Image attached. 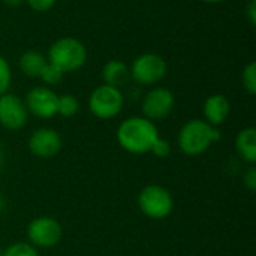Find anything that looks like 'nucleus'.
Instances as JSON below:
<instances>
[{
    "label": "nucleus",
    "instance_id": "f257e3e1",
    "mask_svg": "<svg viewBox=\"0 0 256 256\" xmlns=\"http://www.w3.org/2000/svg\"><path fill=\"white\" fill-rule=\"evenodd\" d=\"M159 130L154 122L146 117H129L117 128L118 146L130 154H147L159 138Z\"/></svg>",
    "mask_w": 256,
    "mask_h": 256
},
{
    "label": "nucleus",
    "instance_id": "f03ea898",
    "mask_svg": "<svg viewBox=\"0 0 256 256\" xmlns=\"http://www.w3.org/2000/svg\"><path fill=\"white\" fill-rule=\"evenodd\" d=\"M222 134L219 128L212 126L202 118H192L186 122L177 136V144L186 156H200L206 153L213 144L220 141Z\"/></svg>",
    "mask_w": 256,
    "mask_h": 256
},
{
    "label": "nucleus",
    "instance_id": "7ed1b4c3",
    "mask_svg": "<svg viewBox=\"0 0 256 256\" xmlns=\"http://www.w3.org/2000/svg\"><path fill=\"white\" fill-rule=\"evenodd\" d=\"M87 48L76 38H60L48 50L46 60L57 66L63 74L81 69L87 62Z\"/></svg>",
    "mask_w": 256,
    "mask_h": 256
},
{
    "label": "nucleus",
    "instance_id": "20e7f679",
    "mask_svg": "<svg viewBox=\"0 0 256 256\" xmlns=\"http://www.w3.org/2000/svg\"><path fill=\"white\" fill-rule=\"evenodd\" d=\"M138 207L148 219L162 220L172 213L174 198L166 188L153 183L141 189L138 195Z\"/></svg>",
    "mask_w": 256,
    "mask_h": 256
},
{
    "label": "nucleus",
    "instance_id": "39448f33",
    "mask_svg": "<svg viewBox=\"0 0 256 256\" xmlns=\"http://www.w3.org/2000/svg\"><path fill=\"white\" fill-rule=\"evenodd\" d=\"M124 105V98L120 88L100 84L88 96V110L99 120H111L117 117Z\"/></svg>",
    "mask_w": 256,
    "mask_h": 256
},
{
    "label": "nucleus",
    "instance_id": "423d86ee",
    "mask_svg": "<svg viewBox=\"0 0 256 256\" xmlns=\"http://www.w3.org/2000/svg\"><path fill=\"white\" fill-rule=\"evenodd\" d=\"M28 243L36 249L56 248L63 238V228L56 218L39 216L30 220L26 230Z\"/></svg>",
    "mask_w": 256,
    "mask_h": 256
},
{
    "label": "nucleus",
    "instance_id": "0eeeda50",
    "mask_svg": "<svg viewBox=\"0 0 256 256\" xmlns=\"http://www.w3.org/2000/svg\"><path fill=\"white\" fill-rule=\"evenodd\" d=\"M166 62L154 52H146L138 56L130 68V78L141 86H156L166 75Z\"/></svg>",
    "mask_w": 256,
    "mask_h": 256
},
{
    "label": "nucleus",
    "instance_id": "6e6552de",
    "mask_svg": "<svg viewBox=\"0 0 256 256\" xmlns=\"http://www.w3.org/2000/svg\"><path fill=\"white\" fill-rule=\"evenodd\" d=\"M176 98L172 92L166 87H154L146 93L141 104L142 117L158 122L166 118L174 110Z\"/></svg>",
    "mask_w": 256,
    "mask_h": 256
},
{
    "label": "nucleus",
    "instance_id": "1a4fd4ad",
    "mask_svg": "<svg viewBox=\"0 0 256 256\" xmlns=\"http://www.w3.org/2000/svg\"><path fill=\"white\" fill-rule=\"evenodd\" d=\"M57 102H58V94L46 86H38L30 88L24 98V104L28 114L38 118L56 117Z\"/></svg>",
    "mask_w": 256,
    "mask_h": 256
},
{
    "label": "nucleus",
    "instance_id": "9d476101",
    "mask_svg": "<svg viewBox=\"0 0 256 256\" xmlns=\"http://www.w3.org/2000/svg\"><path fill=\"white\" fill-rule=\"evenodd\" d=\"M28 122V111L24 99L12 93L0 96V126L8 130H20Z\"/></svg>",
    "mask_w": 256,
    "mask_h": 256
},
{
    "label": "nucleus",
    "instance_id": "9b49d317",
    "mask_svg": "<svg viewBox=\"0 0 256 256\" xmlns=\"http://www.w3.org/2000/svg\"><path fill=\"white\" fill-rule=\"evenodd\" d=\"M28 152L39 159H51L60 153L63 147L62 135L51 128H40L32 132L27 141Z\"/></svg>",
    "mask_w": 256,
    "mask_h": 256
},
{
    "label": "nucleus",
    "instance_id": "f8f14e48",
    "mask_svg": "<svg viewBox=\"0 0 256 256\" xmlns=\"http://www.w3.org/2000/svg\"><path fill=\"white\" fill-rule=\"evenodd\" d=\"M204 120L214 128L224 124L231 114V102L225 94L214 93L204 100L202 105Z\"/></svg>",
    "mask_w": 256,
    "mask_h": 256
},
{
    "label": "nucleus",
    "instance_id": "ddd939ff",
    "mask_svg": "<svg viewBox=\"0 0 256 256\" xmlns=\"http://www.w3.org/2000/svg\"><path fill=\"white\" fill-rule=\"evenodd\" d=\"M236 152L249 166L256 164V129L249 126L242 129L236 136Z\"/></svg>",
    "mask_w": 256,
    "mask_h": 256
},
{
    "label": "nucleus",
    "instance_id": "4468645a",
    "mask_svg": "<svg viewBox=\"0 0 256 256\" xmlns=\"http://www.w3.org/2000/svg\"><path fill=\"white\" fill-rule=\"evenodd\" d=\"M102 80L104 84L120 88L126 86L130 80L129 66L122 60H110L102 68Z\"/></svg>",
    "mask_w": 256,
    "mask_h": 256
},
{
    "label": "nucleus",
    "instance_id": "2eb2a0df",
    "mask_svg": "<svg viewBox=\"0 0 256 256\" xmlns=\"http://www.w3.org/2000/svg\"><path fill=\"white\" fill-rule=\"evenodd\" d=\"M46 63H48L46 56H44L40 51L36 50H28L22 52L20 57V69L26 76L30 78H39Z\"/></svg>",
    "mask_w": 256,
    "mask_h": 256
},
{
    "label": "nucleus",
    "instance_id": "dca6fc26",
    "mask_svg": "<svg viewBox=\"0 0 256 256\" xmlns=\"http://www.w3.org/2000/svg\"><path fill=\"white\" fill-rule=\"evenodd\" d=\"M80 110V102L78 99L70 94V93H66V94H62L58 96V102H57V116H62L64 118H70L74 117Z\"/></svg>",
    "mask_w": 256,
    "mask_h": 256
},
{
    "label": "nucleus",
    "instance_id": "f3484780",
    "mask_svg": "<svg viewBox=\"0 0 256 256\" xmlns=\"http://www.w3.org/2000/svg\"><path fill=\"white\" fill-rule=\"evenodd\" d=\"M2 256H39L38 249L26 242H18L9 244L4 250H2Z\"/></svg>",
    "mask_w": 256,
    "mask_h": 256
},
{
    "label": "nucleus",
    "instance_id": "a211bd4d",
    "mask_svg": "<svg viewBox=\"0 0 256 256\" xmlns=\"http://www.w3.org/2000/svg\"><path fill=\"white\" fill-rule=\"evenodd\" d=\"M63 76H64V74L57 68V66H54V64H51L50 62L45 64V68L42 69V72H40V75H39V78L42 80V82L48 87V86H56V84H58L62 80H63Z\"/></svg>",
    "mask_w": 256,
    "mask_h": 256
},
{
    "label": "nucleus",
    "instance_id": "6ab92c4d",
    "mask_svg": "<svg viewBox=\"0 0 256 256\" xmlns=\"http://www.w3.org/2000/svg\"><path fill=\"white\" fill-rule=\"evenodd\" d=\"M242 84L244 87V90L249 94H255L256 93V63L250 62L249 64L244 66L243 72H242Z\"/></svg>",
    "mask_w": 256,
    "mask_h": 256
},
{
    "label": "nucleus",
    "instance_id": "aec40b11",
    "mask_svg": "<svg viewBox=\"0 0 256 256\" xmlns=\"http://www.w3.org/2000/svg\"><path fill=\"white\" fill-rule=\"evenodd\" d=\"M10 81H12L10 66L8 63V60L3 56H0V96L8 93V90L10 87Z\"/></svg>",
    "mask_w": 256,
    "mask_h": 256
},
{
    "label": "nucleus",
    "instance_id": "412c9836",
    "mask_svg": "<svg viewBox=\"0 0 256 256\" xmlns=\"http://www.w3.org/2000/svg\"><path fill=\"white\" fill-rule=\"evenodd\" d=\"M150 153H152L153 156L159 158V159L168 158V156L171 154V144H170V141H166V140H164V138L159 136V138L156 140V142L153 144Z\"/></svg>",
    "mask_w": 256,
    "mask_h": 256
},
{
    "label": "nucleus",
    "instance_id": "4be33fe9",
    "mask_svg": "<svg viewBox=\"0 0 256 256\" xmlns=\"http://www.w3.org/2000/svg\"><path fill=\"white\" fill-rule=\"evenodd\" d=\"M24 2L36 12H48L50 9H52L57 0H24Z\"/></svg>",
    "mask_w": 256,
    "mask_h": 256
},
{
    "label": "nucleus",
    "instance_id": "5701e85b",
    "mask_svg": "<svg viewBox=\"0 0 256 256\" xmlns=\"http://www.w3.org/2000/svg\"><path fill=\"white\" fill-rule=\"evenodd\" d=\"M243 184H244V188H246L249 192H252V194H255L256 192V168H255V165L249 166V170L244 172V177H243Z\"/></svg>",
    "mask_w": 256,
    "mask_h": 256
},
{
    "label": "nucleus",
    "instance_id": "b1692460",
    "mask_svg": "<svg viewBox=\"0 0 256 256\" xmlns=\"http://www.w3.org/2000/svg\"><path fill=\"white\" fill-rule=\"evenodd\" d=\"M246 14H248L249 22H250L252 26H255L256 24V0H250V2H249Z\"/></svg>",
    "mask_w": 256,
    "mask_h": 256
},
{
    "label": "nucleus",
    "instance_id": "393cba45",
    "mask_svg": "<svg viewBox=\"0 0 256 256\" xmlns=\"http://www.w3.org/2000/svg\"><path fill=\"white\" fill-rule=\"evenodd\" d=\"M8 6L10 8H16V6H21L24 3V0H3Z\"/></svg>",
    "mask_w": 256,
    "mask_h": 256
},
{
    "label": "nucleus",
    "instance_id": "a878e982",
    "mask_svg": "<svg viewBox=\"0 0 256 256\" xmlns=\"http://www.w3.org/2000/svg\"><path fill=\"white\" fill-rule=\"evenodd\" d=\"M4 204H6V201H4V196L0 194V213H2V210L4 208Z\"/></svg>",
    "mask_w": 256,
    "mask_h": 256
},
{
    "label": "nucleus",
    "instance_id": "bb28decb",
    "mask_svg": "<svg viewBox=\"0 0 256 256\" xmlns=\"http://www.w3.org/2000/svg\"><path fill=\"white\" fill-rule=\"evenodd\" d=\"M201 2H204V3H210V4H216V3H222V2H225V0H201Z\"/></svg>",
    "mask_w": 256,
    "mask_h": 256
},
{
    "label": "nucleus",
    "instance_id": "cd10ccee",
    "mask_svg": "<svg viewBox=\"0 0 256 256\" xmlns=\"http://www.w3.org/2000/svg\"><path fill=\"white\" fill-rule=\"evenodd\" d=\"M2 162H3V150L0 147V165H2Z\"/></svg>",
    "mask_w": 256,
    "mask_h": 256
},
{
    "label": "nucleus",
    "instance_id": "c85d7f7f",
    "mask_svg": "<svg viewBox=\"0 0 256 256\" xmlns=\"http://www.w3.org/2000/svg\"><path fill=\"white\" fill-rule=\"evenodd\" d=\"M2 250H3V249H2V248H0V256H2Z\"/></svg>",
    "mask_w": 256,
    "mask_h": 256
}]
</instances>
